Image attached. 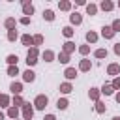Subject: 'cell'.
<instances>
[{
    "label": "cell",
    "mask_w": 120,
    "mask_h": 120,
    "mask_svg": "<svg viewBox=\"0 0 120 120\" xmlns=\"http://www.w3.org/2000/svg\"><path fill=\"white\" fill-rule=\"evenodd\" d=\"M9 90L13 92V96H21V92H22V84H21V82H11Z\"/></svg>",
    "instance_id": "8992f818"
},
{
    "label": "cell",
    "mask_w": 120,
    "mask_h": 120,
    "mask_svg": "<svg viewBox=\"0 0 120 120\" xmlns=\"http://www.w3.org/2000/svg\"><path fill=\"white\" fill-rule=\"evenodd\" d=\"M112 88H114V90H120V77H114V81H112Z\"/></svg>",
    "instance_id": "74e56055"
},
{
    "label": "cell",
    "mask_w": 120,
    "mask_h": 120,
    "mask_svg": "<svg viewBox=\"0 0 120 120\" xmlns=\"http://www.w3.org/2000/svg\"><path fill=\"white\" fill-rule=\"evenodd\" d=\"M22 11H24V15L28 17V15H32V13H34V6H32V4H28V2H22Z\"/></svg>",
    "instance_id": "30bf717a"
},
{
    "label": "cell",
    "mask_w": 120,
    "mask_h": 120,
    "mask_svg": "<svg viewBox=\"0 0 120 120\" xmlns=\"http://www.w3.org/2000/svg\"><path fill=\"white\" fill-rule=\"evenodd\" d=\"M112 8H114L112 2H109V0H103V2H101V9H103V11H111Z\"/></svg>",
    "instance_id": "e0dca14e"
},
{
    "label": "cell",
    "mask_w": 120,
    "mask_h": 120,
    "mask_svg": "<svg viewBox=\"0 0 120 120\" xmlns=\"http://www.w3.org/2000/svg\"><path fill=\"white\" fill-rule=\"evenodd\" d=\"M58 8H60V9H64V11H68V9H71V4L64 0V2H60V4H58Z\"/></svg>",
    "instance_id": "1f68e13d"
},
{
    "label": "cell",
    "mask_w": 120,
    "mask_h": 120,
    "mask_svg": "<svg viewBox=\"0 0 120 120\" xmlns=\"http://www.w3.org/2000/svg\"><path fill=\"white\" fill-rule=\"evenodd\" d=\"M28 22H30V17H22L21 19V24H28Z\"/></svg>",
    "instance_id": "ab89813d"
},
{
    "label": "cell",
    "mask_w": 120,
    "mask_h": 120,
    "mask_svg": "<svg viewBox=\"0 0 120 120\" xmlns=\"http://www.w3.org/2000/svg\"><path fill=\"white\" fill-rule=\"evenodd\" d=\"M4 24H6V28H8V30H15V19H11V17H9V19H6V22H4Z\"/></svg>",
    "instance_id": "7402d4cb"
},
{
    "label": "cell",
    "mask_w": 120,
    "mask_h": 120,
    "mask_svg": "<svg viewBox=\"0 0 120 120\" xmlns=\"http://www.w3.org/2000/svg\"><path fill=\"white\" fill-rule=\"evenodd\" d=\"M8 116H9V118H13V120H17V116H19V109L11 105V107L8 109Z\"/></svg>",
    "instance_id": "9a60e30c"
},
{
    "label": "cell",
    "mask_w": 120,
    "mask_h": 120,
    "mask_svg": "<svg viewBox=\"0 0 120 120\" xmlns=\"http://www.w3.org/2000/svg\"><path fill=\"white\" fill-rule=\"evenodd\" d=\"M112 120H120V116H114V118H112Z\"/></svg>",
    "instance_id": "f6af8a7d"
},
{
    "label": "cell",
    "mask_w": 120,
    "mask_h": 120,
    "mask_svg": "<svg viewBox=\"0 0 120 120\" xmlns=\"http://www.w3.org/2000/svg\"><path fill=\"white\" fill-rule=\"evenodd\" d=\"M86 41H88V43H96V41H98V34L92 32V30L86 32Z\"/></svg>",
    "instance_id": "2e32d148"
},
{
    "label": "cell",
    "mask_w": 120,
    "mask_h": 120,
    "mask_svg": "<svg viewBox=\"0 0 120 120\" xmlns=\"http://www.w3.org/2000/svg\"><path fill=\"white\" fill-rule=\"evenodd\" d=\"M111 28L114 30V34H116V32H120V19H116V21H112V24H111Z\"/></svg>",
    "instance_id": "8d00e7d4"
},
{
    "label": "cell",
    "mask_w": 120,
    "mask_h": 120,
    "mask_svg": "<svg viewBox=\"0 0 120 120\" xmlns=\"http://www.w3.org/2000/svg\"><path fill=\"white\" fill-rule=\"evenodd\" d=\"M118 8H120V2H118Z\"/></svg>",
    "instance_id": "bcb514c9"
},
{
    "label": "cell",
    "mask_w": 120,
    "mask_h": 120,
    "mask_svg": "<svg viewBox=\"0 0 120 120\" xmlns=\"http://www.w3.org/2000/svg\"><path fill=\"white\" fill-rule=\"evenodd\" d=\"M8 39L9 41H15L17 39V30H8Z\"/></svg>",
    "instance_id": "d6a6232c"
},
{
    "label": "cell",
    "mask_w": 120,
    "mask_h": 120,
    "mask_svg": "<svg viewBox=\"0 0 120 120\" xmlns=\"http://www.w3.org/2000/svg\"><path fill=\"white\" fill-rule=\"evenodd\" d=\"M64 75H66V79H75L77 77V69L75 68H66V71H64Z\"/></svg>",
    "instance_id": "9c48e42d"
},
{
    "label": "cell",
    "mask_w": 120,
    "mask_h": 120,
    "mask_svg": "<svg viewBox=\"0 0 120 120\" xmlns=\"http://www.w3.org/2000/svg\"><path fill=\"white\" fill-rule=\"evenodd\" d=\"M114 52L120 56V43H116V45H114Z\"/></svg>",
    "instance_id": "60d3db41"
},
{
    "label": "cell",
    "mask_w": 120,
    "mask_h": 120,
    "mask_svg": "<svg viewBox=\"0 0 120 120\" xmlns=\"http://www.w3.org/2000/svg\"><path fill=\"white\" fill-rule=\"evenodd\" d=\"M32 116H34V107L24 101V105H22V118L24 120H32Z\"/></svg>",
    "instance_id": "7a4b0ae2"
},
{
    "label": "cell",
    "mask_w": 120,
    "mask_h": 120,
    "mask_svg": "<svg viewBox=\"0 0 120 120\" xmlns=\"http://www.w3.org/2000/svg\"><path fill=\"white\" fill-rule=\"evenodd\" d=\"M47 103H49V98H47L45 94H39V96L34 99V107L39 109V111H43V109L47 107Z\"/></svg>",
    "instance_id": "6da1fadb"
},
{
    "label": "cell",
    "mask_w": 120,
    "mask_h": 120,
    "mask_svg": "<svg viewBox=\"0 0 120 120\" xmlns=\"http://www.w3.org/2000/svg\"><path fill=\"white\" fill-rule=\"evenodd\" d=\"M58 62H62V64H68V62H69V54H66V52H60V54H58Z\"/></svg>",
    "instance_id": "83f0119b"
},
{
    "label": "cell",
    "mask_w": 120,
    "mask_h": 120,
    "mask_svg": "<svg viewBox=\"0 0 120 120\" xmlns=\"http://www.w3.org/2000/svg\"><path fill=\"white\" fill-rule=\"evenodd\" d=\"M0 96H2V94H0Z\"/></svg>",
    "instance_id": "7dc6e473"
},
{
    "label": "cell",
    "mask_w": 120,
    "mask_h": 120,
    "mask_svg": "<svg viewBox=\"0 0 120 120\" xmlns=\"http://www.w3.org/2000/svg\"><path fill=\"white\" fill-rule=\"evenodd\" d=\"M43 17H45L47 21H54V13H52L51 9H45V11H43Z\"/></svg>",
    "instance_id": "f546056e"
},
{
    "label": "cell",
    "mask_w": 120,
    "mask_h": 120,
    "mask_svg": "<svg viewBox=\"0 0 120 120\" xmlns=\"http://www.w3.org/2000/svg\"><path fill=\"white\" fill-rule=\"evenodd\" d=\"M22 79H24L26 82H34V81H36V73H34L32 69H26V71L22 73Z\"/></svg>",
    "instance_id": "5b68a950"
},
{
    "label": "cell",
    "mask_w": 120,
    "mask_h": 120,
    "mask_svg": "<svg viewBox=\"0 0 120 120\" xmlns=\"http://www.w3.org/2000/svg\"><path fill=\"white\" fill-rule=\"evenodd\" d=\"M114 98H116V101H118V103H120V92H118V94H116V96H114Z\"/></svg>",
    "instance_id": "7bdbcfd3"
},
{
    "label": "cell",
    "mask_w": 120,
    "mask_h": 120,
    "mask_svg": "<svg viewBox=\"0 0 120 120\" xmlns=\"http://www.w3.org/2000/svg\"><path fill=\"white\" fill-rule=\"evenodd\" d=\"M41 56H43V60H45V62H52V58H54V52H52V51H45Z\"/></svg>",
    "instance_id": "ffe728a7"
},
{
    "label": "cell",
    "mask_w": 120,
    "mask_h": 120,
    "mask_svg": "<svg viewBox=\"0 0 120 120\" xmlns=\"http://www.w3.org/2000/svg\"><path fill=\"white\" fill-rule=\"evenodd\" d=\"M0 120H4V112L2 111H0Z\"/></svg>",
    "instance_id": "ee69618b"
},
{
    "label": "cell",
    "mask_w": 120,
    "mask_h": 120,
    "mask_svg": "<svg viewBox=\"0 0 120 120\" xmlns=\"http://www.w3.org/2000/svg\"><path fill=\"white\" fill-rule=\"evenodd\" d=\"M71 90H73V88H71L69 82H62V84H60V92H62V94H69Z\"/></svg>",
    "instance_id": "d6986e66"
},
{
    "label": "cell",
    "mask_w": 120,
    "mask_h": 120,
    "mask_svg": "<svg viewBox=\"0 0 120 120\" xmlns=\"http://www.w3.org/2000/svg\"><path fill=\"white\" fill-rule=\"evenodd\" d=\"M21 41H22V45H26V47H30V45H34V38H32L30 34H24V36L21 38Z\"/></svg>",
    "instance_id": "8fae6325"
},
{
    "label": "cell",
    "mask_w": 120,
    "mask_h": 120,
    "mask_svg": "<svg viewBox=\"0 0 120 120\" xmlns=\"http://www.w3.org/2000/svg\"><path fill=\"white\" fill-rule=\"evenodd\" d=\"M86 13L88 15H96L98 13V6L96 4H86Z\"/></svg>",
    "instance_id": "ac0fdd59"
},
{
    "label": "cell",
    "mask_w": 120,
    "mask_h": 120,
    "mask_svg": "<svg viewBox=\"0 0 120 120\" xmlns=\"http://www.w3.org/2000/svg\"><path fill=\"white\" fill-rule=\"evenodd\" d=\"M43 120H56V116H54V114H47Z\"/></svg>",
    "instance_id": "b9f144b4"
},
{
    "label": "cell",
    "mask_w": 120,
    "mask_h": 120,
    "mask_svg": "<svg viewBox=\"0 0 120 120\" xmlns=\"http://www.w3.org/2000/svg\"><path fill=\"white\" fill-rule=\"evenodd\" d=\"M73 51H75V43H73V41H66V43H64V51H62V52L71 54Z\"/></svg>",
    "instance_id": "ba28073f"
},
{
    "label": "cell",
    "mask_w": 120,
    "mask_h": 120,
    "mask_svg": "<svg viewBox=\"0 0 120 120\" xmlns=\"http://www.w3.org/2000/svg\"><path fill=\"white\" fill-rule=\"evenodd\" d=\"M56 107H58V109H62V111H64V109H68V99H66V98L58 99V101H56Z\"/></svg>",
    "instance_id": "cb8c5ba5"
},
{
    "label": "cell",
    "mask_w": 120,
    "mask_h": 120,
    "mask_svg": "<svg viewBox=\"0 0 120 120\" xmlns=\"http://www.w3.org/2000/svg\"><path fill=\"white\" fill-rule=\"evenodd\" d=\"M0 107H9V98H8L6 94L0 96Z\"/></svg>",
    "instance_id": "d4e9b609"
},
{
    "label": "cell",
    "mask_w": 120,
    "mask_h": 120,
    "mask_svg": "<svg viewBox=\"0 0 120 120\" xmlns=\"http://www.w3.org/2000/svg\"><path fill=\"white\" fill-rule=\"evenodd\" d=\"M101 36H103L105 39H111V38L114 36V30H112L111 26H103V28H101Z\"/></svg>",
    "instance_id": "277c9868"
},
{
    "label": "cell",
    "mask_w": 120,
    "mask_h": 120,
    "mask_svg": "<svg viewBox=\"0 0 120 120\" xmlns=\"http://www.w3.org/2000/svg\"><path fill=\"white\" fill-rule=\"evenodd\" d=\"M94 56H96V58H105V56H107V49H98V51L94 52Z\"/></svg>",
    "instance_id": "4316f807"
},
{
    "label": "cell",
    "mask_w": 120,
    "mask_h": 120,
    "mask_svg": "<svg viewBox=\"0 0 120 120\" xmlns=\"http://www.w3.org/2000/svg\"><path fill=\"white\" fill-rule=\"evenodd\" d=\"M26 64H28V66H36V64H38V60H36V58H30V56H26Z\"/></svg>",
    "instance_id": "f35d334b"
},
{
    "label": "cell",
    "mask_w": 120,
    "mask_h": 120,
    "mask_svg": "<svg viewBox=\"0 0 120 120\" xmlns=\"http://www.w3.org/2000/svg\"><path fill=\"white\" fill-rule=\"evenodd\" d=\"M107 73H109V75H114V77H118V73H120V64H109V68H107Z\"/></svg>",
    "instance_id": "3957f363"
},
{
    "label": "cell",
    "mask_w": 120,
    "mask_h": 120,
    "mask_svg": "<svg viewBox=\"0 0 120 120\" xmlns=\"http://www.w3.org/2000/svg\"><path fill=\"white\" fill-rule=\"evenodd\" d=\"M69 21H71V24H81V22H82V17H81V13L75 11V13L69 15Z\"/></svg>",
    "instance_id": "52a82bcc"
},
{
    "label": "cell",
    "mask_w": 120,
    "mask_h": 120,
    "mask_svg": "<svg viewBox=\"0 0 120 120\" xmlns=\"http://www.w3.org/2000/svg\"><path fill=\"white\" fill-rule=\"evenodd\" d=\"M19 105H24L22 98L21 96H13V107H19Z\"/></svg>",
    "instance_id": "4dcf8cb0"
},
{
    "label": "cell",
    "mask_w": 120,
    "mask_h": 120,
    "mask_svg": "<svg viewBox=\"0 0 120 120\" xmlns=\"http://www.w3.org/2000/svg\"><path fill=\"white\" fill-rule=\"evenodd\" d=\"M90 68H92V64H90V60H81V64H79V69L81 71H90Z\"/></svg>",
    "instance_id": "7c38bea8"
},
{
    "label": "cell",
    "mask_w": 120,
    "mask_h": 120,
    "mask_svg": "<svg viewBox=\"0 0 120 120\" xmlns=\"http://www.w3.org/2000/svg\"><path fill=\"white\" fill-rule=\"evenodd\" d=\"M26 56H30V58H36V56H38V47H30Z\"/></svg>",
    "instance_id": "d590c367"
},
{
    "label": "cell",
    "mask_w": 120,
    "mask_h": 120,
    "mask_svg": "<svg viewBox=\"0 0 120 120\" xmlns=\"http://www.w3.org/2000/svg\"><path fill=\"white\" fill-rule=\"evenodd\" d=\"M17 60H19V58H17V54H9V56L6 58V62H8L9 66H17Z\"/></svg>",
    "instance_id": "603a6c76"
},
{
    "label": "cell",
    "mask_w": 120,
    "mask_h": 120,
    "mask_svg": "<svg viewBox=\"0 0 120 120\" xmlns=\"http://www.w3.org/2000/svg\"><path fill=\"white\" fill-rule=\"evenodd\" d=\"M105 111H107L105 103H103V101H96V112H99V114H101V112H105Z\"/></svg>",
    "instance_id": "44dd1931"
},
{
    "label": "cell",
    "mask_w": 120,
    "mask_h": 120,
    "mask_svg": "<svg viewBox=\"0 0 120 120\" xmlns=\"http://www.w3.org/2000/svg\"><path fill=\"white\" fill-rule=\"evenodd\" d=\"M8 75H11V77L19 75V68H17V66H9V68H8Z\"/></svg>",
    "instance_id": "f1b7e54d"
},
{
    "label": "cell",
    "mask_w": 120,
    "mask_h": 120,
    "mask_svg": "<svg viewBox=\"0 0 120 120\" xmlns=\"http://www.w3.org/2000/svg\"><path fill=\"white\" fill-rule=\"evenodd\" d=\"M79 52H81L82 56H86V54L90 52V47H88V45H81V47H79Z\"/></svg>",
    "instance_id": "e575fe53"
},
{
    "label": "cell",
    "mask_w": 120,
    "mask_h": 120,
    "mask_svg": "<svg viewBox=\"0 0 120 120\" xmlns=\"http://www.w3.org/2000/svg\"><path fill=\"white\" fill-rule=\"evenodd\" d=\"M99 92H101V90H98V88H90V92H88L90 99H94V101H99Z\"/></svg>",
    "instance_id": "5bb4252c"
},
{
    "label": "cell",
    "mask_w": 120,
    "mask_h": 120,
    "mask_svg": "<svg viewBox=\"0 0 120 120\" xmlns=\"http://www.w3.org/2000/svg\"><path fill=\"white\" fill-rule=\"evenodd\" d=\"M101 94H105V96H112V94H114V88H112V84H103V88H101Z\"/></svg>",
    "instance_id": "4fadbf2b"
},
{
    "label": "cell",
    "mask_w": 120,
    "mask_h": 120,
    "mask_svg": "<svg viewBox=\"0 0 120 120\" xmlns=\"http://www.w3.org/2000/svg\"><path fill=\"white\" fill-rule=\"evenodd\" d=\"M62 34H64L66 38H71V36H73V28H71V26H64V28H62Z\"/></svg>",
    "instance_id": "484cf974"
},
{
    "label": "cell",
    "mask_w": 120,
    "mask_h": 120,
    "mask_svg": "<svg viewBox=\"0 0 120 120\" xmlns=\"http://www.w3.org/2000/svg\"><path fill=\"white\" fill-rule=\"evenodd\" d=\"M41 43H43V36H41V34L34 36V47H38V45H41Z\"/></svg>",
    "instance_id": "836d02e7"
}]
</instances>
